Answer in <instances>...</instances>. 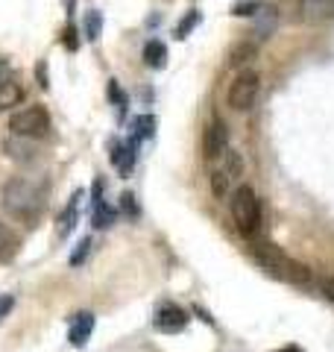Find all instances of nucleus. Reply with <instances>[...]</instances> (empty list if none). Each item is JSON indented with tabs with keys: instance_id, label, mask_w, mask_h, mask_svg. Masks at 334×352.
Here are the masks:
<instances>
[{
	"instance_id": "obj_1",
	"label": "nucleus",
	"mask_w": 334,
	"mask_h": 352,
	"mask_svg": "<svg viewBox=\"0 0 334 352\" xmlns=\"http://www.w3.org/2000/svg\"><path fill=\"white\" fill-rule=\"evenodd\" d=\"M0 206L9 217L24 226H36L47 206V182L32 176H12L0 188Z\"/></svg>"
},
{
	"instance_id": "obj_2",
	"label": "nucleus",
	"mask_w": 334,
	"mask_h": 352,
	"mask_svg": "<svg viewBox=\"0 0 334 352\" xmlns=\"http://www.w3.org/2000/svg\"><path fill=\"white\" fill-rule=\"evenodd\" d=\"M249 256L261 270H267L270 276L282 279V282H291V285H308L311 282V270L305 264L291 258L276 244H255V247H249Z\"/></svg>"
},
{
	"instance_id": "obj_3",
	"label": "nucleus",
	"mask_w": 334,
	"mask_h": 352,
	"mask_svg": "<svg viewBox=\"0 0 334 352\" xmlns=\"http://www.w3.org/2000/svg\"><path fill=\"white\" fill-rule=\"evenodd\" d=\"M229 212H232L235 226L241 229V235H247V238L258 235V229H261V200L249 185L235 188V194H232V200H229Z\"/></svg>"
},
{
	"instance_id": "obj_4",
	"label": "nucleus",
	"mask_w": 334,
	"mask_h": 352,
	"mask_svg": "<svg viewBox=\"0 0 334 352\" xmlns=\"http://www.w3.org/2000/svg\"><path fill=\"white\" fill-rule=\"evenodd\" d=\"M9 132L18 138H44L50 132V115L44 106H24L18 109V112H12V118H9Z\"/></svg>"
},
{
	"instance_id": "obj_5",
	"label": "nucleus",
	"mask_w": 334,
	"mask_h": 352,
	"mask_svg": "<svg viewBox=\"0 0 334 352\" xmlns=\"http://www.w3.org/2000/svg\"><path fill=\"white\" fill-rule=\"evenodd\" d=\"M258 91H261V76L247 68V71H241L235 80H232L226 103L235 109V112H247V109H252L255 100H258Z\"/></svg>"
},
{
	"instance_id": "obj_6",
	"label": "nucleus",
	"mask_w": 334,
	"mask_h": 352,
	"mask_svg": "<svg viewBox=\"0 0 334 352\" xmlns=\"http://www.w3.org/2000/svg\"><path fill=\"white\" fill-rule=\"evenodd\" d=\"M203 153H205L208 162L223 159L229 153V126L223 124L220 118L211 120V124L205 126V132H203Z\"/></svg>"
},
{
	"instance_id": "obj_7",
	"label": "nucleus",
	"mask_w": 334,
	"mask_h": 352,
	"mask_svg": "<svg viewBox=\"0 0 334 352\" xmlns=\"http://www.w3.org/2000/svg\"><path fill=\"white\" fill-rule=\"evenodd\" d=\"M185 326H188V314L179 305H164L162 311L155 314V329L164 335H176V332H182Z\"/></svg>"
},
{
	"instance_id": "obj_8",
	"label": "nucleus",
	"mask_w": 334,
	"mask_h": 352,
	"mask_svg": "<svg viewBox=\"0 0 334 352\" xmlns=\"http://www.w3.org/2000/svg\"><path fill=\"white\" fill-rule=\"evenodd\" d=\"M3 150H6V156L12 159V162H18V164H30V162H36V156H38L36 141L18 138V135H9L3 141Z\"/></svg>"
},
{
	"instance_id": "obj_9",
	"label": "nucleus",
	"mask_w": 334,
	"mask_h": 352,
	"mask_svg": "<svg viewBox=\"0 0 334 352\" xmlns=\"http://www.w3.org/2000/svg\"><path fill=\"white\" fill-rule=\"evenodd\" d=\"M91 332H94V314L91 311H80V314H74V323L68 329V340H71V346L76 349H82L88 340H91Z\"/></svg>"
},
{
	"instance_id": "obj_10",
	"label": "nucleus",
	"mask_w": 334,
	"mask_h": 352,
	"mask_svg": "<svg viewBox=\"0 0 334 352\" xmlns=\"http://www.w3.org/2000/svg\"><path fill=\"white\" fill-rule=\"evenodd\" d=\"M299 12L308 24H320L334 15V0H299Z\"/></svg>"
},
{
	"instance_id": "obj_11",
	"label": "nucleus",
	"mask_w": 334,
	"mask_h": 352,
	"mask_svg": "<svg viewBox=\"0 0 334 352\" xmlns=\"http://www.w3.org/2000/svg\"><path fill=\"white\" fill-rule=\"evenodd\" d=\"M85 200V191H74V197L68 200V206H65V212L59 217V238H68L74 232V226H76V214H80V203Z\"/></svg>"
},
{
	"instance_id": "obj_12",
	"label": "nucleus",
	"mask_w": 334,
	"mask_h": 352,
	"mask_svg": "<svg viewBox=\"0 0 334 352\" xmlns=\"http://www.w3.org/2000/svg\"><path fill=\"white\" fill-rule=\"evenodd\" d=\"M276 21H278V12L273 6H261L258 12H255V41H264L267 36H270V32L276 30Z\"/></svg>"
},
{
	"instance_id": "obj_13",
	"label": "nucleus",
	"mask_w": 334,
	"mask_h": 352,
	"mask_svg": "<svg viewBox=\"0 0 334 352\" xmlns=\"http://www.w3.org/2000/svg\"><path fill=\"white\" fill-rule=\"evenodd\" d=\"M208 182H211V194H214L217 200H226L229 191H232V182H235V176H232L226 168H211Z\"/></svg>"
},
{
	"instance_id": "obj_14",
	"label": "nucleus",
	"mask_w": 334,
	"mask_h": 352,
	"mask_svg": "<svg viewBox=\"0 0 334 352\" xmlns=\"http://www.w3.org/2000/svg\"><path fill=\"white\" fill-rule=\"evenodd\" d=\"M18 250H21V241L18 235L9 229L6 223H0V264H6V261H12L18 256Z\"/></svg>"
},
{
	"instance_id": "obj_15",
	"label": "nucleus",
	"mask_w": 334,
	"mask_h": 352,
	"mask_svg": "<svg viewBox=\"0 0 334 352\" xmlns=\"http://www.w3.org/2000/svg\"><path fill=\"white\" fill-rule=\"evenodd\" d=\"M144 65L153 68V71H162L164 65H167V47H164L159 38L147 41V47H144Z\"/></svg>"
},
{
	"instance_id": "obj_16",
	"label": "nucleus",
	"mask_w": 334,
	"mask_h": 352,
	"mask_svg": "<svg viewBox=\"0 0 334 352\" xmlns=\"http://www.w3.org/2000/svg\"><path fill=\"white\" fill-rule=\"evenodd\" d=\"M21 100H24V85L9 80V82H0V112H6V109L18 106Z\"/></svg>"
},
{
	"instance_id": "obj_17",
	"label": "nucleus",
	"mask_w": 334,
	"mask_h": 352,
	"mask_svg": "<svg viewBox=\"0 0 334 352\" xmlns=\"http://www.w3.org/2000/svg\"><path fill=\"white\" fill-rule=\"evenodd\" d=\"M255 56V41H241V44H235V47H232V56H229V62L235 65H243V62H249Z\"/></svg>"
},
{
	"instance_id": "obj_18",
	"label": "nucleus",
	"mask_w": 334,
	"mask_h": 352,
	"mask_svg": "<svg viewBox=\"0 0 334 352\" xmlns=\"http://www.w3.org/2000/svg\"><path fill=\"white\" fill-rule=\"evenodd\" d=\"M155 132V118L153 115H141V118H135V135H132V141H144V138H150Z\"/></svg>"
},
{
	"instance_id": "obj_19",
	"label": "nucleus",
	"mask_w": 334,
	"mask_h": 352,
	"mask_svg": "<svg viewBox=\"0 0 334 352\" xmlns=\"http://www.w3.org/2000/svg\"><path fill=\"white\" fill-rule=\"evenodd\" d=\"M115 223V208H109L106 203L94 206V229H106Z\"/></svg>"
},
{
	"instance_id": "obj_20",
	"label": "nucleus",
	"mask_w": 334,
	"mask_h": 352,
	"mask_svg": "<svg viewBox=\"0 0 334 352\" xmlns=\"http://www.w3.org/2000/svg\"><path fill=\"white\" fill-rule=\"evenodd\" d=\"M88 252H91V238H82L80 244H76V250L71 252V267H80V264L88 258Z\"/></svg>"
},
{
	"instance_id": "obj_21",
	"label": "nucleus",
	"mask_w": 334,
	"mask_h": 352,
	"mask_svg": "<svg viewBox=\"0 0 334 352\" xmlns=\"http://www.w3.org/2000/svg\"><path fill=\"white\" fill-rule=\"evenodd\" d=\"M197 24H199V12H197V9H191V12L185 15V21H182V24L176 27V38H185L188 32H191Z\"/></svg>"
},
{
	"instance_id": "obj_22",
	"label": "nucleus",
	"mask_w": 334,
	"mask_h": 352,
	"mask_svg": "<svg viewBox=\"0 0 334 352\" xmlns=\"http://www.w3.org/2000/svg\"><path fill=\"white\" fill-rule=\"evenodd\" d=\"M100 12H88V18H85V36H88V41H97L100 38Z\"/></svg>"
},
{
	"instance_id": "obj_23",
	"label": "nucleus",
	"mask_w": 334,
	"mask_h": 352,
	"mask_svg": "<svg viewBox=\"0 0 334 352\" xmlns=\"http://www.w3.org/2000/svg\"><path fill=\"white\" fill-rule=\"evenodd\" d=\"M264 3H261V0H241V3L235 6V15H255V12H258V9H261Z\"/></svg>"
},
{
	"instance_id": "obj_24",
	"label": "nucleus",
	"mask_w": 334,
	"mask_h": 352,
	"mask_svg": "<svg viewBox=\"0 0 334 352\" xmlns=\"http://www.w3.org/2000/svg\"><path fill=\"white\" fill-rule=\"evenodd\" d=\"M12 308H15V296H12V294H3V296H0V320H3V317L12 311Z\"/></svg>"
},
{
	"instance_id": "obj_25",
	"label": "nucleus",
	"mask_w": 334,
	"mask_h": 352,
	"mask_svg": "<svg viewBox=\"0 0 334 352\" xmlns=\"http://www.w3.org/2000/svg\"><path fill=\"white\" fill-rule=\"evenodd\" d=\"M120 200H124V203H120V206H124V212H132V214H138L135 197H132V194H124V197H120Z\"/></svg>"
},
{
	"instance_id": "obj_26",
	"label": "nucleus",
	"mask_w": 334,
	"mask_h": 352,
	"mask_svg": "<svg viewBox=\"0 0 334 352\" xmlns=\"http://www.w3.org/2000/svg\"><path fill=\"white\" fill-rule=\"evenodd\" d=\"M320 288H322V294L329 296V300H334V276H329V279H322L320 282Z\"/></svg>"
},
{
	"instance_id": "obj_27",
	"label": "nucleus",
	"mask_w": 334,
	"mask_h": 352,
	"mask_svg": "<svg viewBox=\"0 0 334 352\" xmlns=\"http://www.w3.org/2000/svg\"><path fill=\"white\" fill-rule=\"evenodd\" d=\"M12 80V68H9L6 59H0V82H9Z\"/></svg>"
},
{
	"instance_id": "obj_28",
	"label": "nucleus",
	"mask_w": 334,
	"mask_h": 352,
	"mask_svg": "<svg viewBox=\"0 0 334 352\" xmlns=\"http://www.w3.org/2000/svg\"><path fill=\"white\" fill-rule=\"evenodd\" d=\"M65 44H68V50H76V30L74 27L65 30Z\"/></svg>"
}]
</instances>
